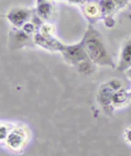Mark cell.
<instances>
[{"instance_id":"17","label":"cell","mask_w":131,"mask_h":156,"mask_svg":"<svg viewBox=\"0 0 131 156\" xmlns=\"http://www.w3.org/2000/svg\"><path fill=\"white\" fill-rule=\"evenodd\" d=\"M125 74H126L127 77L129 78V79L131 81V68L129 69H128L127 71H125Z\"/></svg>"},{"instance_id":"11","label":"cell","mask_w":131,"mask_h":156,"mask_svg":"<svg viewBox=\"0 0 131 156\" xmlns=\"http://www.w3.org/2000/svg\"><path fill=\"white\" fill-rule=\"evenodd\" d=\"M99 5L101 8L102 14L107 16H109L111 12L116 8V5L113 0H101L99 2Z\"/></svg>"},{"instance_id":"1","label":"cell","mask_w":131,"mask_h":156,"mask_svg":"<svg viewBox=\"0 0 131 156\" xmlns=\"http://www.w3.org/2000/svg\"><path fill=\"white\" fill-rule=\"evenodd\" d=\"M82 40L84 48L91 62L100 66L115 67L98 32L91 27L86 32Z\"/></svg>"},{"instance_id":"13","label":"cell","mask_w":131,"mask_h":156,"mask_svg":"<svg viewBox=\"0 0 131 156\" xmlns=\"http://www.w3.org/2000/svg\"><path fill=\"white\" fill-rule=\"evenodd\" d=\"M23 32H25L27 35L31 34H33L35 31V26L34 24L31 23V22H27L26 24L24 25V27H22Z\"/></svg>"},{"instance_id":"12","label":"cell","mask_w":131,"mask_h":156,"mask_svg":"<svg viewBox=\"0 0 131 156\" xmlns=\"http://www.w3.org/2000/svg\"><path fill=\"white\" fill-rule=\"evenodd\" d=\"M13 127V126H12V125H10L8 123H4V122L1 123V126H0V139H1L2 143L5 141L7 136L9 135V133H11V131L12 130Z\"/></svg>"},{"instance_id":"2","label":"cell","mask_w":131,"mask_h":156,"mask_svg":"<svg viewBox=\"0 0 131 156\" xmlns=\"http://www.w3.org/2000/svg\"><path fill=\"white\" fill-rule=\"evenodd\" d=\"M61 54L65 61L71 65H81L84 62L90 61L84 48L83 40L79 43L73 45L65 44Z\"/></svg>"},{"instance_id":"3","label":"cell","mask_w":131,"mask_h":156,"mask_svg":"<svg viewBox=\"0 0 131 156\" xmlns=\"http://www.w3.org/2000/svg\"><path fill=\"white\" fill-rule=\"evenodd\" d=\"M122 88V84L120 81L113 79L100 87L98 90V101L100 105L106 111L113 109L111 106V98L113 94Z\"/></svg>"},{"instance_id":"10","label":"cell","mask_w":131,"mask_h":156,"mask_svg":"<svg viewBox=\"0 0 131 156\" xmlns=\"http://www.w3.org/2000/svg\"><path fill=\"white\" fill-rule=\"evenodd\" d=\"M84 4H85L84 12L87 17H88L90 19H95V18H97L99 14H102L99 3H95V2L87 3V1H86Z\"/></svg>"},{"instance_id":"7","label":"cell","mask_w":131,"mask_h":156,"mask_svg":"<svg viewBox=\"0 0 131 156\" xmlns=\"http://www.w3.org/2000/svg\"><path fill=\"white\" fill-rule=\"evenodd\" d=\"M131 68V38L123 44L118 61L116 69L124 72Z\"/></svg>"},{"instance_id":"16","label":"cell","mask_w":131,"mask_h":156,"mask_svg":"<svg viewBox=\"0 0 131 156\" xmlns=\"http://www.w3.org/2000/svg\"><path fill=\"white\" fill-rule=\"evenodd\" d=\"M72 4H84L87 0H66Z\"/></svg>"},{"instance_id":"14","label":"cell","mask_w":131,"mask_h":156,"mask_svg":"<svg viewBox=\"0 0 131 156\" xmlns=\"http://www.w3.org/2000/svg\"><path fill=\"white\" fill-rule=\"evenodd\" d=\"M124 139L128 143L131 144V126H129L125 129L124 131Z\"/></svg>"},{"instance_id":"9","label":"cell","mask_w":131,"mask_h":156,"mask_svg":"<svg viewBox=\"0 0 131 156\" xmlns=\"http://www.w3.org/2000/svg\"><path fill=\"white\" fill-rule=\"evenodd\" d=\"M53 7L48 0H37V15L44 20L52 17Z\"/></svg>"},{"instance_id":"5","label":"cell","mask_w":131,"mask_h":156,"mask_svg":"<svg viewBox=\"0 0 131 156\" xmlns=\"http://www.w3.org/2000/svg\"><path fill=\"white\" fill-rule=\"evenodd\" d=\"M34 42L40 48L52 52H62L65 44L59 41L53 35H46L40 32L34 34Z\"/></svg>"},{"instance_id":"4","label":"cell","mask_w":131,"mask_h":156,"mask_svg":"<svg viewBox=\"0 0 131 156\" xmlns=\"http://www.w3.org/2000/svg\"><path fill=\"white\" fill-rule=\"evenodd\" d=\"M27 140L28 133L26 129L21 126H14L4 143H5L6 147L10 150L19 152L25 147Z\"/></svg>"},{"instance_id":"6","label":"cell","mask_w":131,"mask_h":156,"mask_svg":"<svg viewBox=\"0 0 131 156\" xmlns=\"http://www.w3.org/2000/svg\"><path fill=\"white\" fill-rule=\"evenodd\" d=\"M31 12L26 8H13L7 13V20L17 28H22L25 24L29 22Z\"/></svg>"},{"instance_id":"8","label":"cell","mask_w":131,"mask_h":156,"mask_svg":"<svg viewBox=\"0 0 131 156\" xmlns=\"http://www.w3.org/2000/svg\"><path fill=\"white\" fill-rule=\"evenodd\" d=\"M131 101V90L123 88L119 89L113 94L111 98L112 108H122L128 105Z\"/></svg>"},{"instance_id":"15","label":"cell","mask_w":131,"mask_h":156,"mask_svg":"<svg viewBox=\"0 0 131 156\" xmlns=\"http://www.w3.org/2000/svg\"><path fill=\"white\" fill-rule=\"evenodd\" d=\"M113 1L115 4L116 8L123 7L125 5L127 4V2H128V0H113Z\"/></svg>"}]
</instances>
